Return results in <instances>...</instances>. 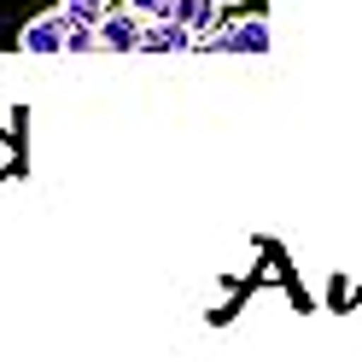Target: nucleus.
<instances>
[{"label": "nucleus", "mask_w": 362, "mask_h": 362, "mask_svg": "<svg viewBox=\"0 0 362 362\" xmlns=\"http://www.w3.org/2000/svg\"><path fill=\"white\" fill-rule=\"evenodd\" d=\"M141 30H146V18L141 12H129V6H105V18H100V47L105 53H141Z\"/></svg>", "instance_id": "1"}, {"label": "nucleus", "mask_w": 362, "mask_h": 362, "mask_svg": "<svg viewBox=\"0 0 362 362\" xmlns=\"http://www.w3.org/2000/svg\"><path fill=\"white\" fill-rule=\"evenodd\" d=\"M193 47V30L175 24V18H146L141 30V53H187Z\"/></svg>", "instance_id": "3"}, {"label": "nucleus", "mask_w": 362, "mask_h": 362, "mask_svg": "<svg viewBox=\"0 0 362 362\" xmlns=\"http://www.w3.org/2000/svg\"><path fill=\"white\" fill-rule=\"evenodd\" d=\"M18 170V134H0V175Z\"/></svg>", "instance_id": "6"}, {"label": "nucleus", "mask_w": 362, "mask_h": 362, "mask_svg": "<svg viewBox=\"0 0 362 362\" xmlns=\"http://www.w3.org/2000/svg\"><path fill=\"white\" fill-rule=\"evenodd\" d=\"M164 18H175V24H187L193 35H205L211 24H216V0H170V12Z\"/></svg>", "instance_id": "4"}, {"label": "nucleus", "mask_w": 362, "mask_h": 362, "mask_svg": "<svg viewBox=\"0 0 362 362\" xmlns=\"http://www.w3.org/2000/svg\"><path fill=\"white\" fill-rule=\"evenodd\" d=\"M64 35H71V12H41V18H30L24 24V53H64Z\"/></svg>", "instance_id": "2"}, {"label": "nucleus", "mask_w": 362, "mask_h": 362, "mask_svg": "<svg viewBox=\"0 0 362 362\" xmlns=\"http://www.w3.org/2000/svg\"><path fill=\"white\" fill-rule=\"evenodd\" d=\"M129 12H141V18H164L170 12V0H123Z\"/></svg>", "instance_id": "7"}, {"label": "nucleus", "mask_w": 362, "mask_h": 362, "mask_svg": "<svg viewBox=\"0 0 362 362\" xmlns=\"http://www.w3.org/2000/svg\"><path fill=\"white\" fill-rule=\"evenodd\" d=\"M59 6L71 12V18H82V24H100L105 6H117V0H59Z\"/></svg>", "instance_id": "5"}]
</instances>
